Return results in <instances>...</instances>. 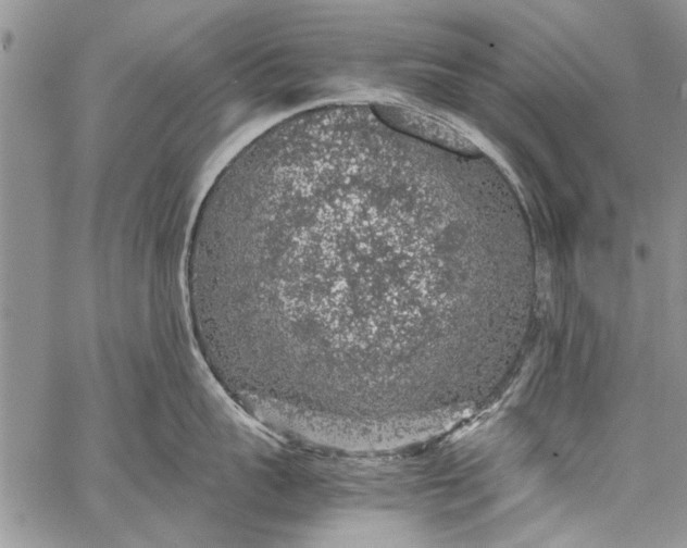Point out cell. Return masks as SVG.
<instances>
[{
  "label": "cell",
  "mask_w": 687,
  "mask_h": 548,
  "mask_svg": "<svg viewBox=\"0 0 687 548\" xmlns=\"http://www.w3.org/2000/svg\"><path fill=\"white\" fill-rule=\"evenodd\" d=\"M426 188L366 153L264 174L224 196L205 284L263 366L341 393H373L422 362V326L449 283Z\"/></svg>",
  "instance_id": "1"
}]
</instances>
